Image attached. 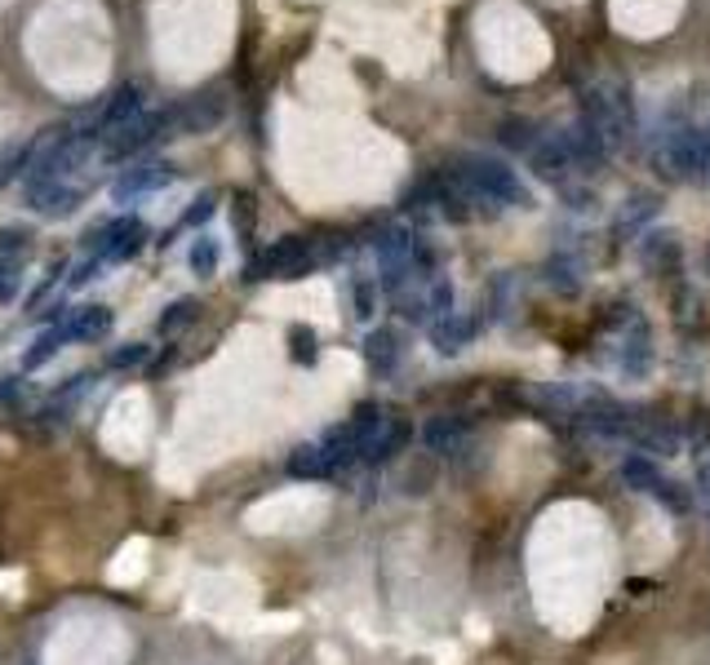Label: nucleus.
<instances>
[{
	"instance_id": "nucleus-14",
	"label": "nucleus",
	"mask_w": 710,
	"mask_h": 665,
	"mask_svg": "<svg viewBox=\"0 0 710 665\" xmlns=\"http://www.w3.org/2000/svg\"><path fill=\"white\" fill-rule=\"evenodd\" d=\"M475 329H480V320H475V316H444V320H435V325H431V341H435V350H440V355H457L462 346H471Z\"/></svg>"
},
{
	"instance_id": "nucleus-30",
	"label": "nucleus",
	"mask_w": 710,
	"mask_h": 665,
	"mask_svg": "<svg viewBox=\"0 0 710 665\" xmlns=\"http://www.w3.org/2000/svg\"><path fill=\"white\" fill-rule=\"evenodd\" d=\"M702 142H707V182H710V125H702Z\"/></svg>"
},
{
	"instance_id": "nucleus-24",
	"label": "nucleus",
	"mask_w": 710,
	"mask_h": 665,
	"mask_svg": "<svg viewBox=\"0 0 710 665\" xmlns=\"http://www.w3.org/2000/svg\"><path fill=\"white\" fill-rule=\"evenodd\" d=\"M214 209H218V196H214V191H205V196H196V205H191V209H187V214L178 218V227H174V236H178V231H187V227H200V222H209V218H214Z\"/></svg>"
},
{
	"instance_id": "nucleus-18",
	"label": "nucleus",
	"mask_w": 710,
	"mask_h": 665,
	"mask_svg": "<svg viewBox=\"0 0 710 665\" xmlns=\"http://www.w3.org/2000/svg\"><path fill=\"white\" fill-rule=\"evenodd\" d=\"M289 475L294 479H325V475H334V466H329V457H325L321 444H303L289 457Z\"/></svg>"
},
{
	"instance_id": "nucleus-11",
	"label": "nucleus",
	"mask_w": 710,
	"mask_h": 665,
	"mask_svg": "<svg viewBox=\"0 0 710 665\" xmlns=\"http://www.w3.org/2000/svg\"><path fill=\"white\" fill-rule=\"evenodd\" d=\"M618 364H622V373H627V377H644V373L653 368V332H649L644 320H635V325H627V329H622Z\"/></svg>"
},
{
	"instance_id": "nucleus-7",
	"label": "nucleus",
	"mask_w": 710,
	"mask_h": 665,
	"mask_svg": "<svg viewBox=\"0 0 710 665\" xmlns=\"http://www.w3.org/2000/svg\"><path fill=\"white\" fill-rule=\"evenodd\" d=\"M142 240H147V227L138 222V218H111V222H102V227H93L89 231V249H93V258H102V262H125V258H134L138 249H142Z\"/></svg>"
},
{
	"instance_id": "nucleus-25",
	"label": "nucleus",
	"mask_w": 710,
	"mask_h": 665,
	"mask_svg": "<svg viewBox=\"0 0 710 665\" xmlns=\"http://www.w3.org/2000/svg\"><path fill=\"white\" fill-rule=\"evenodd\" d=\"M352 302H355V320H373V316H377V285H373V280H355Z\"/></svg>"
},
{
	"instance_id": "nucleus-26",
	"label": "nucleus",
	"mask_w": 710,
	"mask_h": 665,
	"mask_svg": "<svg viewBox=\"0 0 710 665\" xmlns=\"http://www.w3.org/2000/svg\"><path fill=\"white\" fill-rule=\"evenodd\" d=\"M529 133H533L529 120H502V125H497V138H502L506 147H524V151H529V147L538 142V138H529Z\"/></svg>"
},
{
	"instance_id": "nucleus-1",
	"label": "nucleus",
	"mask_w": 710,
	"mask_h": 665,
	"mask_svg": "<svg viewBox=\"0 0 710 665\" xmlns=\"http://www.w3.org/2000/svg\"><path fill=\"white\" fill-rule=\"evenodd\" d=\"M444 173L462 187V196L471 200V209L484 205V214H497V209H524V205H529L524 182H520L515 169H511L506 160H497V156L471 151V156H457ZM475 214H480V209H475Z\"/></svg>"
},
{
	"instance_id": "nucleus-8",
	"label": "nucleus",
	"mask_w": 710,
	"mask_h": 665,
	"mask_svg": "<svg viewBox=\"0 0 710 665\" xmlns=\"http://www.w3.org/2000/svg\"><path fill=\"white\" fill-rule=\"evenodd\" d=\"M169 182H174V165H165V160H138L134 169H125L111 182V200L116 205H134L138 196H151V191H160Z\"/></svg>"
},
{
	"instance_id": "nucleus-28",
	"label": "nucleus",
	"mask_w": 710,
	"mask_h": 665,
	"mask_svg": "<svg viewBox=\"0 0 710 665\" xmlns=\"http://www.w3.org/2000/svg\"><path fill=\"white\" fill-rule=\"evenodd\" d=\"M18 280H22V267H18V258H0V302H13V294H18Z\"/></svg>"
},
{
	"instance_id": "nucleus-21",
	"label": "nucleus",
	"mask_w": 710,
	"mask_h": 665,
	"mask_svg": "<svg viewBox=\"0 0 710 665\" xmlns=\"http://www.w3.org/2000/svg\"><path fill=\"white\" fill-rule=\"evenodd\" d=\"M218 262H223L218 240H214V236H200V240L191 245V271H196V276H214V271H218Z\"/></svg>"
},
{
	"instance_id": "nucleus-19",
	"label": "nucleus",
	"mask_w": 710,
	"mask_h": 665,
	"mask_svg": "<svg viewBox=\"0 0 710 665\" xmlns=\"http://www.w3.org/2000/svg\"><path fill=\"white\" fill-rule=\"evenodd\" d=\"M62 341H67V337H62V329H45L40 337H36V341H31V346H27V355H22V368H27V373L45 368V364H49V359L62 350Z\"/></svg>"
},
{
	"instance_id": "nucleus-16",
	"label": "nucleus",
	"mask_w": 710,
	"mask_h": 665,
	"mask_svg": "<svg viewBox=\"0 0 710 665\" xmlns=\"http://www.w3.org/2000/svg\"><path fill=\"white\" fill-rule=\"evenodd\" d=\"M542 276H546V285H551L555 294H578V289L586 285V267H582L578 258H569V254H555Z\"/></svg>"
},
{
	"instance_id": "nucleus-6",
	"label": "nucleus",
	"mask_w": 710,
	"mask_h": 665,
	"mask_svg": "<svg viewBox=\"0 0 710 665\" xmlns=\"http://www.w3.org/2000/svg\"><path fill=\"white\" fill-rule=\"evenodd\" d=\"M622 479L631 484V488H640V493H649V497H658L667 510H676V515H684L689 510V493H680V484L649 457V453H635V457H627L622 461Z\"/></svg>"
},
{
	"instance_id": "nucleus-22",
	"label": "nucleus",
	"mask_w": 710,
	"mask_h": 665,
	"mask_svg": "<svg viewBox=\"0 0 710 665\" xmlns=\"http://www.w3.org/2000/svg\"><path fill=\"white\" fill-rule=\"evenodd\" d=\"M147 359H151V346H147V341H125V346H116V350L107 355V368L125 373V368H142Z\"/></svg>"
},
{
	"instance_id": "nucleus-20",
	"label": "nucleus",
	"mask_w": 710,
	"mask_h": 665,
	"mask_svg": "<svg viewBox=\"0 0 710 665\" xmlns=\"http://www.w3.org/2000/svg\"><path fill=\"white\" fill-rule=\"evenodd\" d=\"M676 258H680L676 236H667V231H662V236H644V262H649V267L662 271V267H671Z\"/></svg>"
},
{
	"instance_id": "nucleus-27",
	"label": "nucleus",
	"mask_w": 710,
	"mask_h": 665,
	"mask_svg": "<svg viewBox=\"0 0 710 665\" xmlns=\"http://www.w3.org/2000/svg\"><path fill=\"white\" fill-rule=\"evenodd\" d=\"M289 350H294L298 364H316V332L307 329V325L289 329Z\"/></svg>"
},
{
	"instance_id": "nucleus-5",
	"label": "nucleus",
	"mask_w": 710,
	"mask_h": 665,
	"mask_svg": "<svg viewBox=\"0 0 710 665\" xmlns=\"http://www.w3.org/2000/svg\"><path fill=\"white\" fill-rule=\"evenodd\" d=\"M312 267H316L312 240L307 236H285L245 267V280H303Z\"/></svg>"
},
{
	"instance_id": "nucleus-29",
	"label": "nucleus",
	"mask_w": 710,
	"mask_h": 665,
	"mask_svg": "<svg viewBox=\"0 0 710 665\" xmlns=\"http://www.w3.org/2000/svg\"><path fill=\"white\" fill-rule=\"evenodd\" d=\"M698 488L710 497V461H702V470H698Z\"/></svg>"
},
{
	"instance_id": "nucleus-2",
	"label": "nucleus",
	"mask_w": 710,
	"mask_h": 665,
	"mask_svg": "<svg viewBox=\"0 0 710 665\" xmlns=\"http://www.w3.org/2000/svg\"><path fill=\"white\" fill-rule=\"evenodd\" d=\"M582 125L600 138V147L613 156V151H627L640 133V111H635V98L627 89V80L618 76H604L586 89L582 98Z\"/></svg>"
},
{
	"instance_id": "nucleus-4",
	"label": "nucleus",
	"mask_w": 710,
	"mask_h": 665,
	"mask_svg": "<svg viewBox=\"0 0 710 665\" xmlns=\"http://www.w3.org/2000/svg\"><path fill=\"white\" fill-rule=\"evenodd\" d=\"M169 125H174V111H142V116H134V120L116 125L111 133H102L98 156H102L107 165L129 160V156H142L147 147H156V142L169 133Z\"/></svg>"
},
{
	"instance_id": "nucleus-15",
	"label": "nucleus",
	"mask_w": 710,
	"mask_h": 665,
	"mask_svg": "<svg viewBox=\"0 0 710 665\" xmlns=\"http://www.w3.org/2000/svg\"><path fill=\"white\" fill-rule=\"evenodd\" d=\"M404 444H408V421H404V417H386V426L377 430V439H373V444H368V453H364V466L391 461Z\"/></svg>"
},
{
	"instance_id": "nucleus-10",
	"label": "nucleus",
	"mask_w": 710,
	"mask_h": 665,
	"mask_svg": "<svg viewBox=\"0 0 710 665\" xmlns=\"http://www.w3.org/2000/svg\"><path fill=\"white\" fill-rule=\"evenodd\" d=\"M658 209H662V200L649 196V191L627 196V205H618V214H613V236H622V240L649 236V222L658 218Z\"/></svg>"
},
{
	"instance_id": "nucleus-12",
	"label": "nucleus",
	"mask_w": 710,
	"mask_h": 665,
	"mask_svg": "<svg viewBox=\"0 0 710 665\" xmlns=\"http://www.w3.org/2000/svg\"><path fill=\"white\" fill-rule=\"evenodd\" d=\"M223 111H227L223 93H200V98H191L183 111H174V125L187 129V133H205V129H214V125L223 120Z\"/></svg>"
},
{
	"instance_id": "nucleus-23",
	"label": "nucleus",
	"mask_w": 710,
	"mask_h": 665,
	"mask_svg": "<svg viewBox=\"0 0 710 665\" xmlns=\"http://www.w3.org/2000/svg\"><path fill=\"white\" fill-rule=\"evenodd\" d=\"M196 316H200V302H196V298H178V302H169V307H165V316H160V332L187 329Z\"/></svg>"
},
{
	"instance_id": "nucleus-9",
	"label": "nucleus",
	"mask_w": 710,
	"mask_h": 665,
	"mask_svg": "<svg viewBox=\"0 0 710 665\" xmlns=\"http://www.w3.org/2000/svg\"><path fill=\"white\" fill-rule=\"evenodd\" d=\"M116 325V316L107 311V307H98V302H89V307H67V316L58 320V329L67 341H98V337H107Z\"/></svg>"
},
{
	"instance_id": "nucleus-13",
	"label": "nucleus",
	"mask_w": 710,
	"mask_h": 665,
	"mask_svg": "<svg viewBox=\"0 0 710 665\" xmlns=\"http://www.w3.org/2000/svg\"><path fill=\"white\" fill-rule=\"evenodd\" d=\"M466 421L462 417H431L426 426H422V444L431 448V453H440V457H453L462 444H466Z\"/></svg>"
},
{
	"instance_id": "nucleus-3",
	"label": "nucleus",
	"mask_w": 710,
	"mask_h": 665,
	"mask_svg": "<svg viewBox=\"0 0 710 665\" xmlns=\"http://www.w3.org/2000/svg\"><path fill=\"white\" fill-rule=\"evenodd\" d=\"M649 165L662 182H707V142L689 120H667L649 138Z\"/></svg>"
},
{
	"instance_id": "nucleus-17",
	"label": "nucleus",
	"mask_w": 710,
	"mask_h": 665,
	"mask_svg": "<svg viewBox=\"0 0 710 665\" xmlns=\"http://www.w3.org/2000/svg\"><path fill=\"white\" fill-rule=\"evenodd\" d=\"M359 355H364V364H368L373 373H391V368H395V359H400L395 332H391V329H373L368 337H364Z\"/></svg>"
}]
</instances>
